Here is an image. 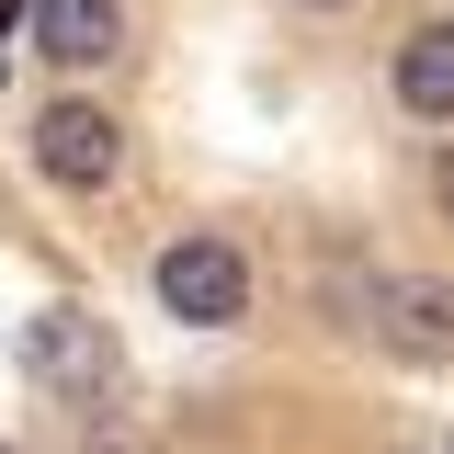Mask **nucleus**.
Returning a JSON list of instances; mask_svg holds the SVG:
<instances>
[{"label": "nucleus", "mask_w": 454, "mask_h": 454, "mask_svg": "<svg viewBox=\"0 0 454 454\" xmlns=\"http://www.w3.org/2000/svg\"><path fill=\"white\" fill-rule=\"evenodd\" d=\"M35 170L68 182V193H103L114 170H125V125L103 103H46L35 114Z\"/></svg>", "instance_id": "7ed1b4c3"}, {"label": "nucleus", "mask_w": 454, "mask_h": 454, "mask_svg": "<svg viewBox=\"0 0 454 454\" xmlns=\"http://www.w3.org/2000/svg\"><path fill=\"white\" fill-rule=\"evenodd\" d=\"M114 46H125V0H35V57L103 68Z\"/></svg>", "instance_id": "39448f33"}, {"label": "nucleus", "mask_w": 454, "mask_h": 454, "mask_svg": "<svg viewBox=\"0 0 454 454\" xmlns=\"http://www.w3.org/2000/svg\"><path fill=\"white\" fill-rule=\"evenodd\" d=\"M432 205H443V216H454V148H443V170H432Z\"/></svg>", "instance_id": "0eeeda50"}, {"label": "nucleus", "mask_w": 454, "mask_h": 454, "mask_svg": "<svg viewBox=\"0 0 454 454\" xmlns=\"http://www.w3.org/2000/svg\"><path fill=\"white\" fill-rule=\"evenodd\" d=\"M23 375L68 409H91V397H114V330L91 307H46V318H23Z\"/></svg>", "instance_id": "f257e3e1"}, {"label": "nucleus", "mask_w": 454, "mask_h": 454, "mask_svg": "<svg viewBox=\"0 0 454 454\" xmlns=\"http://www.w3.org/2000/svg\"><path fill=\"white\" fill-rule=\"evenodd\" d=\"M397 103L409 114H432V125H443L454 114V23H420V35H409V46H397Z\"/></svg>", "instance_id": "423d86ee"}, {"label": "nucleus", "mask_w": 454, "mask_h": 454, "mask_svg": "<svg viewBox=\"0 0 454 454\" xmlns=\"http://www.w3.org/2000/svg\"><path fill=\"white\" fill-rule=\"evenodd\" d=\"M307 12H340V0H307Z\"/></svg>", "instance_id": "6e6552de"}, {"label": "nucleus", "mask_w": 454, "mask_h": 454, "mask_svg": "<svg viewBox=\"0 0 454 454\" xmlns=\"http://www.w3.org/2000/svg\"><path fill=\"white\" fill-rule=\"evenodd\" d=\"M160 307L182 330H239L250 318V262L227 239H170L160 250Z\"/></svg>", "instance_id": "f03ea898"}, {"label": "nucleus", "mask_w": 454, "mask_h": 454, "mask_svg": "<svg viewBox=\"0 0 454 454\" xmlns=\"http://www.w3.org/2000/svg\"><path fill=\"white\" fill-rule=\"evenodd\" d=\"M375 330H387L397 364H454V284H387L375 295Z\"/></svg>", "instance_id": "20e7f679"}]
</instances>
